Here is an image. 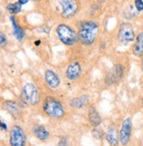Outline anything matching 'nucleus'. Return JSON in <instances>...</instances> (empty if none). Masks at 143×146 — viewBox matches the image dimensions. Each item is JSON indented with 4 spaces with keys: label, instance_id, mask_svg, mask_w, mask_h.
I'll return each mask as SVG.
<instances>
[{
    "label": "nucleus",
    "instance_id": "nucleus-23",
    "mask_svg": "<svg viewBox=\"0 0 143 146\" xmlns=\"http://www.w3.org/2000/svg\"><path fill=\"white\" fill-rule=\"evenodd\" d=\"M28 1L29 0H18V3H19V5H26V3H28Z\"/></svg>",
    "mask_w": 143,
    "mask_h": 146
},
{
    "label": "nucleus",
    "instance_id": "nucleus-8",
    "mask_svg": "<svg viewBox=\"0 0 143 146\" xmlns=\"http://www.w3.org/2000/svg\"><path fill=\"white\" fill-rule=\"evenodd\" d=\"M125 68L121 64H115L112 67L105 78V83L107 86H111L113 84H116L121 78H123Z\"/></svg>",
    "mask_w": 143,
    "mask_h": 146
},
{
    "label": "nucleus",
    "instance_id": "nucleus-20",
    "mask_svg": "<svg viewBox=\"0 0 143 146\" xmlns=\"http://www.w3.org/2000/svg\"><path fill=\"white\" fill-rule=\"evenodd\" d=\"M7 44V38L6 35L0 31V48H3Z\"/></svg>",
    "mask_w": 143,
    "mask_h": 146
},
{
    "label": "nucleus",
    "instance_id": "nucleus-16",
    "mask_svg": "<svg viewBox=\"0 0 143 146\" xmlns=\"http://www.w3.org/2000/svg\"><path fill=\"white\" fill-rule=\"evenodd\" d=\"M10 19H11L12 24H13V34L16 37V39L19 41H21L24 37H25V31L20 27L17 22V20L15 19L14 16H11L10 17Z\"/></svg>",
    "mask_w": 143,
    "mask_h": 146
},
{
    "label": "nucleus",
    "instance_id": "nucleus-3",
    "mask_svg": "<svg viewBox=\"0 0 143 146\" xmlns=\"http://www.w3.org/2000/svg\"><path fill=\"white\" fill-rule=\"evenodd\" d=\"M56 34L59 40L66 46H73L78 40V35L69 26L60 24L56 27Z\"/></svg>",
    "mask_w": 143,
    "mask_h": 146
},
{
    "label": "nucleus",
    "instance_id": "nucleus-13",
    "mask_svg": "<svg viewBox=\"0 0 143 146\" xmlns=\"http://www.w3.org/2000/svg\"><path fill=\"white\" fill-rule=\"evenodd\" d=\"M105 138L111 146H117L119 144V137L117 134V129L114 125H110L105 134Z\"/></svg>",
    "mask_w": 143,
    "mask_h": 146
},
{
    "label": "nucleus",
    "instance_id": "nucleus-18",
    "mask_svg": "<svg viewBox=\"0 0 143 146\" xmlns=\"http://www.w3.org/2000/svg\"><path fill=\"white\" fill-rule=\"evenodd\" d=\"M34 134L38 139L42 141H45L49 137V132L44 126H42V125L34 128Z\"/></svg>",
    "mask_w": 143,
    "mask_h": 146
},
{
    "label": "nucleus",
    "instance_id": "nucleus-24",
    "mask_svg": "<svg viewBox=\"0 0 143 146\" xmlns=\"http://www.w3.org/2000/svg\"><path fill=\"white\" fill-rule=\"evenodd\" d=\"M0 126H1V127H4V128L6 129V126H5V125L4 123H2V121H0Z\"/></svg>",
    "mask_w": 143,
    "mask_h": 146
},
{
    "label": "nucleus",
    "instance_id": "nucleus-19",
    "mask_svg": "<svg viewBox=\"0 0 143 146\" xmlns=\"http://www.w3.org/2000/svg\"><path fill=\"white\" fill-rule=\"evenodd\" d=\"M21 5H19L18 2H16V3H12V4H9L6 7L7 11L12 13V14H17L18 13H20L21 11Z\"/></svg>",
    "mask_w": 143,
    "mask_h": 146
},
{
    "label": "nucleus",
    "instance_id": "nucleus-27",
    "mask_svg": "<svg viewBox=\"0 0 143 146\" xmlns=\"http://www.w3.org/2000/svg\"><path fill=\"white\" fill-rule=\"evenodd\" d=\"M34 1H37V0H34Z\"/></svg>",
    "mask_w": 143,
    "mask_h": 146
},
{
    "label": "nucleus",
    "instance_id": "nucleus-11",
    "mask_svg": "<svg viewBox=\"0 0 143 146\" xmlns=\"http://www.w3.org/2000/svg\"><path fill=\"white\" fill-rule=\"evenodd\" d=\"M82 73V67L79 62H75L73 64H69L66 69V77L69 80L77 79Z\"/></svg>",
    "mask_w": 143,
    "mask_h": 146
},
{
    "label": "nucleus",
    "instance_id": "nucleus-14",
    "mask_svg": "<svg viewBox=\"0 0 143 146\" xmlns=\"http://www.w3.org/2000/svg\"><path fill=\"white\" fill-rule=\"evenodd\" d=\"M88 117H89V121L90 123V125L92 127L97 128L98 125H100L102 119L100 114L98 113V112L97 111V109L93 107L90 108L89 109V113H88Z\"/></svg>",
    "mask_w": 143,
    "mask_h": 146
},
{
    "label": "nucleus",
    "instance_id": "nucleus-9",
    "mask_svg": "<svg viewBox=\"0 0 143 146\" xmlns=\"http://www.w3.org/2000/svg\"><path fill=\"white\" fill-rule=\"evenodd\" d=\"M132 118H126L121 124V128L119 130V141L122 145H127L130 141V137L132 133Z\"/></svg>",
    "mask_w": 143,
    "mask_h": 146
},
{
    "label": "nucleus",
    "instance_id": "nucleus-1",
    "mask_svg": "<svg viewBox=\"0 0 143 146\" xmlns=\"http://www.w3.org/2000/svg\"><path fill=\"white\" fill-rule=\"evenodd\" d=\"M99 26L96 21H84L81 23L79 31H78V40L84 45H91L92 44L98 35Z\"/></svg>",
    "mask_w": 143,
    "mask_h": 146
},
{
    "label": "nucleus",
    "instance_id": "nucleus-28",
    "mask_svg": "<svg viewBox=\"0 0 143 146\" xmlns=\"http://www.w3.org/2000/svg\"><path fill=\"white\" fill-rule=\"evenodd\" d=\"M0 15H1V12H0Z\"/></svg>",
    "mask_w": 143,
    "mask_h": 146
},
{
    "label": "nucleus",
    "instance_id": "nucleus-4",
    "mask_svg": "<svg viewBox=\"0 0 143 146\" xmlns=\"http://www.w3.org/2000/svg\"><path fill=\"white\" fill-rule=\"evenodd\" d=\"M22 97L24 100L31 106L37 105L40 100V92L34 83L25 84L22 88Z\"/></svg>",
    "mask_w": 143,
    "mask_h": 146
},
{
    "label": "nucleus",
    "instance_id": "nucleus-22",
    "mask_svg": "<svg viewBox=\"0 0 143 146\" xmlns=\"http://www.w3.org/2000/svg\"><path fill=\"white\" fill-rule=\"evenodd\" d=\"M134 5L138 12L143 11V0H134Z\"/></svg>",
    "mask_w": 143,
    "mask_h": 146
},
{
    "label": "nucleus",
    "instance_id": "nucleus-25",
    "mask_svg": "<svg viewBox=\"0 0 143 146\" xmlns=\"http://www.w3.org/2000/svg\"><path fill=\"white\" fill-rule=\"evenodd\" d=\"M141 70H142V71H143V59H142V61H141Z\"/></svg>",
    "mask_w": 143,
    "mask_h": 146
},
{
    "label": "nucleus",
    "instance_id": "nucleus-7",
    "mask_svg": "<svg viewBox=\"0 0 143 146\" xmlns=\"http://www.w3.org/2000/svg\"><path fill=\"white\" fill-rule=\"evenodd\" d=\"M119 41L123 45H127L128 43L134 41L135 39L134 31L132 27L128 23H122L118 34Z\"/></svg>",
    "mask_w": 143,
    "mask_h": 146
},
{
    "label": "nucleus",
    "instance_id": "nucleus-2",
    "mask_svg": "<svg viewBox=\"0 0 143 146\" xmlns=\"http://www.w3.org/2000/svg\"><path fill=\"white\" fill-rule=\"evenodd\" d=\"M43 111L47 115L53 119H61L65 115L63 104L54 97H47L43 103Z\"/></svg>",
    "mask_w": 143,
    "mask_h": 146
},
{
    "label": "nucleus",
    "instance_id": "nucleus-6",
    "mask_svg": "<svg viewBox=\"0 0 143 146\" xmlns=\"http://www.w3.org/2000/svg\"><path fill=\"white\" fill-rule=\"evenodd\" d=\"M9 142L11 146H26V135L21 127L14 125L10 130Z\"/></svg>",
    "mask_w": 143,
    "mask_h": 146
},
{
    "label": "nucleus",
    "instance_id": "nucleus-5",
    "mask_svg": "<svg viewBox=\"0 0 143 146\" xmlns=\"http://www.w3.org/2000/svg\"><path fill=\"white\" fill-rule=\"evenodd\" d=\"M58 5L62 10V16L67 19L73 17L79 10L77 0H58Z\"/></svg>",
    "mask_w": 143,
    "mask_h": 146
},
{
    "label": "nucleus",
    "instance_id": "nucleus-17",
    "mask_svg": "<svg viewBox=\"0 0 143 146\" xmlns=\"http://www.w3.org/2000/svg\"><path fill=\"white\" fill-rule=\"evenodd\" d=\"M89 97L87 95H83L80 96L78 98H75L72 100L70 101V105L74 108H77L80 109L82 108H84V106H86L89 103Z\"/></svg>",
    "mask_w": 143,
    "mask_h": 146
},
{
    "label": "nucleus",
    "instance_id": "nucleus-26",
    "mask_svg": "<svg viewBox=\"0 0 143 146\" xmlns=\"http://www.w3.org/2000/svg\"><path fill=\"white\" fill-rule=\"evenodd\" d=\"M141 105L143 106V98H142V100H141Z\"/></svg>",
    "mask_w": 143,
    "mask_h": 146
},
{
    "label": "nucleus",
    "instance_id": "nucleus-10",
    "mask_svg": "<svg viewBox=\"0 0 143 146\" xmlns=\"http://www.w3.org/2000/svg\"><path fill=\"white\" fill-rule=\"evenodd\" d=\"M45 80L47 85L52 89H56L61 84V80L56 73L51 70H47L45 71Z\"/></svg>",
    "mask_w": 143,
    "mask_h": 146
},
{
    "label": "nucleus",
    "instance_id": "nucleus-21",
    "mask_svg": "<svg viewBox=\"0 0 143 146\" xmlns=\"http://www.w3.org/2000/svg\"><path fill=\"white\" fill-rule=\"evenodd\" d=\"M92 135L96 139H101L102 137H103V132H102L100 129L95 128L94 130L92 131Z\"/></svg>",
    "mask_w": 143,
    "mask_h": 146
},
{
    "label": "nucleus",
    "instance_id": "nucleus-12",
    "mask_svg": "<svg viewBox=\"0 0 143 146\" xmlns=\"http://www.w3.org/2000/svg\"><path fill=\"white\" fill-rule=\"evenodd\" d=\"M5 109L11 114L14 119H18L21 116V110H20L18 104L13 100H8L4 102Z\"/></svg>",
    "mask_w": 143,
    "mask_h": 146
},
{
    "label": "nucleus",
    "instance_id": "nucleus-15",
    "mask_svg": "<svg viewBox=\"0 0 143 146\" xmlns=\"http://www.w3.org/2000/svg\"><path fill=\"white\" fill-rule=\"evenodd\" d=\"M132 54L136 56H143V32L140 33L132 48Z\"/></svg>",
    "mask_w": 143,
    "mask_h": 146
}]
</instances>
